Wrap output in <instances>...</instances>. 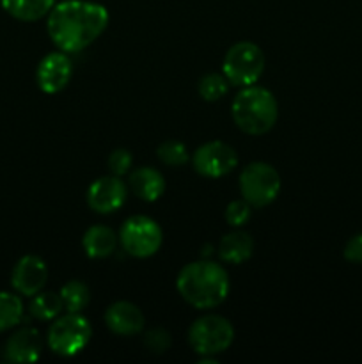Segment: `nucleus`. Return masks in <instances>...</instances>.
Here are the masks:
<instances>
[{"label": "nucleus", "instance_id": "nucleus-1", "mask_svg": "<svg viewBox=\"0 0 362 364\" xmlns=\"http://www.w3.org/2000/svg\"><path fill=\"white\" fill-rule=\"evenodd\" d=\"M109 11L102 4L89 0H64L52 7L46 31L53 45L66 53L87 48L105 32Z\"/></svg>", "mask_w": 362, "mask_h": 364}, {"label": "nucleus", "instance_id": "nucleus-2", "mask_svg": "<svg viewBox=\"0 0 362 364\" xmlns=\"http://www.w3.org/2000/svg\"><path fill=\"white\" fill-rule=\"evenodd\" d=\"M176 288L187 304L195 309H212L229 295V276L222 265L209 259L192 262L180 270Z\"/></svg>", "mask_w": 362, "mask_h": 364}, {"label": "nucleus", "instance_id": "nucleus-3", "mask_svg": "<svg viewBox=\"0 0 362 364\" xmlns=\"http://www.w3.org/2000/svg\"><path fill=\"white\" fill-rule=\"evenodd\" d=\"M233 121L243 134L265 135L275 127L279 117L277 100L268 89L247 85L233 100Z\"/></svg>", "mask_w": 362, "mask_h": 364}, {"label": "nucleus", "instance_id": "nucleus-4", "mask_svg": "<svg viewBox=\"0 0 362 364\" xmlns=\"http://www.w3.org/2000/svg\"><path fill=\"white\" fill-rule=\"evenodd\" d=\"M234 327L220 315H206L195 320L188 329V343L201 358H213L233 345Z\"/></svg>", "mask_w": 362, "mask_h": 364}, {"label": "nucleus", "instance_id": "nucleus-5", "mask_svg": "<svg viewBox=\"0 0 362 364\" xmlns=\"http://www.w3.org/2000/svg\"><path fill=\"white\" fill-rule=\"evenodd\" d=\"M91 336L92 329L89 320L82 316V313H67L53 320L46 343L53 354L60 358H73L87 347Z\"/></svg>", "mask_w": 362, "mask_h": 364}, {"label": "nucleus", "instance_id": "nucleus-6", "mask_svg": "<svg viewBox=\"0 0 362 364\" xmlns=\"http://www.w3.org/2000/svg\"><path fill=\"white\" fill-rule=\"evenodd\" d=\"M266 59L263 50L252 41H240L227 50L222 63L224 77L238 87L254 85L265 71Z\"/></svg>", "mask_w": 362, "mask_h": 364}, {"label": "nucleus", "instance_id": "nucleus-7", "mask_svg": "<svg viewBox=\"0 0 362 364\" xmlns=\"http://www.w3.org/2000/svg\"><path fill=\"white\" fill-rule=\"evenodd\" d=\"M241 198L252 208H265L272 205L280 192V176L273 166L266 162H252L240 173Z\"/></svg>", "mask_w": 362, "mask_h": 364}, {"label": "nucleus", "instance_id": "nucleus-8", "mask_svg": "<svg viewBox=\"0 0 362 364\" xmlns=\"http://www.w3.org/2000/svg\"><path fill=\"white\" fill-rule=\"evenodd\" d=\"M119 242L126 255L138 259L151 258L162 247V228L148 215H131L121 226Z\"/></svg>", "mask_w": 362, "mask_h": 364}, {"label": "nucleus", "instance_id": "nucleus-9", "mask_svg": "<svg viewBox=\"0 0 362 364\" xmlns=\"http://www.w3.org/2000/svg\"><path fill=\"white\" fill-rule=\"evenodd\" d=\"M194 169L204 178H222L238 166V155L233 146L222 141H209L194 153Z\"/></svg>", "mask_w": 362, "mask_h": 364}, {"label": "nucleus", "instance_id": "nucleus-10", "mask_svg": "<svg viewBox=\"0 0 362 364\" xmlns=\"http://www.w3.org/2000/svg\"><path fill=\"white\" fill-rule=\"evenodd\" d=\"M128 187L121 180V176L110 174V176H102L92 181L87 191V205L92 212L109 215L124 205Z\"/></svg>", "mask_w": 362, "mask_h": 364}, {"label": "nucleus", "instance_id": "nucleus-11", "mask_svg": "<svg viewBox=\"0 0 362 364\" xmlns=\"http://www.w3.org/2000/svg\"><path fill=\"white\" fill-rule=\"evenodd\" d=\"M73 63L66 52H52L41 59L35 71V80L39 89L46 95H57L71 80Z\"/></svg>", "mask_w": 362, "mask_h": 364}, {"label": "nucleus", "instance_id": "nucleus-12", "mask_svg": "<svg viewBox=\"0 0 362 364\" xmlns=\"http://www.w3.org/2000/svg\"><path fill=\"white\" fill-rule=\"evenodd\" d=\"M48 279V267L39 256L27 255L20 258L11 272V284L14 291L23 297H34L45 288Z\"/></svg>", "mask_w": 362, "mask_h": 364}, {"label": "nucleus", "instance_id": "nucleus-13", "mask_svg": "<svg viewBox=\"0 0 362 364\" xmlns=\"http://www.w3.org/2000/svg\"><path fill=\"white\" fill-rule=\"evenodd\" d=\"M43 340L41 334L34 327H23L7 338L4 345V359L7 363L28 364L41 358Z\"/></svg>", "mask_w": 362, "mask_h": 364}, {"label": "nucleus", "instance_id": "nucleus-14", "mask_svg": "<svg viewBox=\"0 0 362 364\" xmlns=\"http://www.w3.org/2000/svg\"><path fill=\"white\" fill-rule=\"evenodd\" d=\"M105 323L117 336H135L144 329V313L128 301H117L105 311Z\"/></svg>", "mask_w": 362, "mask_h": 364}, {"label": "nucleus", "instance_id": "nucleus-15", "mask_svg": "<svg viewBox=\"0 0 362 364\" xmlns=\"http://www.w3.org/2000/svg\"><path fill=\"white\" fill-rule=\"evenodd\" d=\"M131 192L146 203H153L165 192V178L155 167H138L130 174Z\"/></svg>", "mask_w": 362, "mask_h": 364}, {"label": "nucleus", "instance_id": "nucleus-16", "mask_svg": "<svg viewBox=\"0 0 362 364\" xmlns=\"http://www.w3.org/2000/svg\"><path fill=\"white\" fill-rule=\"evenodd\" d=\"M117 242H119V235L114 233V230H110L109 226H103V224H96L84 233L82 247L89 258L105 259L114 255Z\"/></svg>", "mask_w": 362, "mask_h": 364}, {"label": "nucleus", "instance_id": "nucleus-17", "mask_svg": "<svg viewBox=\"0 0 362 364\" xmlns=\"http://www.w3.org/2000/svg\"><path fill=\"white\" fill-rule=\"evenodd\" d=\"M216 251H219L222 262L240 265V263L247 262L254 252V240L245 231H231V233L224 235Z\"/></svg>", "mask_w": 362, "mask_h": 364}, {"label": "nucleus", "instance_id": "nucleus-18", "mask_svg": "<svg viewBox=\"0 0 362 364\" xmlns=\"http://www.w3.org/2000/svg\"><path fill=\"white\" fill-rule=\"evenodd\" d=\"M4 11L20 21H38L52 11L55 0H0Z\"/></svg>", "mask_w": 362, "mask_h": 364}, {"label": "nucleus", "instance_id": "nucleus-19", "mask_svg": "<svg viewBox=\"0 0 362 364\" xmlns=\"http://www.w3.org/2000/svg\"><path fill=\"white\" fill-rule=\"evenodd\" d=\"M64 309L62 299L60 294H53V291H39L32 297L31 306H28V313L32 318L41 320V322H50L55 320Z\"/></svg>", "mask_w": 362, "mask_h": 364}, {"label": "nucleus", "instance_id": "nucleus-20", "mask_svg": "<svg viewBox=\"0 0 362 364\" xmlns=\"http://www.w3.org/2000/svg\"><path fill=\"white\" fill-rule=\"evenodd\" d=\"M60 299H62L64 309L67 313H82L91 302V290L82 281L73 279L60 288Z\"/></svg>", "mask_w": 362, "mask_h": 364}, {"label": "nucleus", "instance_id": "nucleus-21", "mask_svg": "<svg viewBox=\"0 0 362 364\" xmlns=\"http://www.w3.org/2000/svg\"><path fill=\"white\" fill-rule=\"evenodd\" d=\"M23 318V302L16 294L0 291V333L13 329Z\"/></svg>", "mask_w": 362, "mask_h": 364}, {"label": "nucleus", "instance_id": "nucleus-22", "mask_svg": "<svg viewBox=\"0 0 362 364\" xmlns=\"http://www.w3.org/2000/svg\"><path fill=\"white\" fill-rule=\"evenodd\" d=\"M197 89L204 102H216L227 95L229 80L220 73H208L199 80Z\"/></svg>", "mask_w": 362, "mask_h": 364}, {"label": "nucleus", "instance_id": "nucleus-23", "mask_svg": "<svg viewBox=\"0 0 362 364\" xmlns=\"http://www.w3.org/2000/svg\"><path fill=\"white\" fill-rule=\"evenodd\" d=\"M156 155H158L160 162L169 167L185 166L188 162V159H190L187 146L180 141H174V139L162 142L158 146V149H156Z\"/></svg>", "mask_w": 362, "mask_h": 364}, {"label": "nucleus", "instance_id": "nucleus-24", "mask_svg": "<svg viewBox=\"0 0 362 364\" xmlns=\"http://www.w3.org/2000/svg\"><path fill=\"white\" fill-rule=\"evenodd\" d=\"M252 215V206L245 199H236L231 201L226 208V220L229 226L241 228L248 223Z\"/></svg>", "mask_w": 362, "mask_h": 364}, {"label": "nucleus", "instance_id": "nucleus-25", "mask_svg": "<svg viewBox=\"0 0 362 364\" xmlns=\"http://www.w3.org/2000/svg\"><path fill=\"white\" fill-rule=\"evenodd\" d=\"M170 343H172V340H170L169 331L162 329V327H156V329L149 331L144 336L146 348L149 352H153V354H163L165 350H169Z\"/></svg>", "mask_w": 362, "mask_h": 364}, {"label": "nucleus", "instance_id": "nucleus-26", "mask_svg": "<svg viewBox=\"0 0 362 364\" xmlns=\"http://www.w3.org/2000/svg\"><path fill=\"white\" fill-rule=\"evenodd\" d=\"M131 162H133V156L128 149H116V151L110 153L109 156V169L110 173L116 174V176H124V174L130 171Z\"/></svg>", "mask_w": 362, "mask_h": 364}, {"label": "nucleus", "instance_id": "nucleus-27", "mask_svg": "<svg viewBox=\"0 0 362 364\" xmlns=\"http://www.w3.org/2000/svg\"><path fill=\"white\" fill-rule=\"evenodd\" d=\"M344 259L350 263H362V233L353 235L344 245Z\"/></svg>", "mask_w": 362, "mask_h": 364}]
</instances>
